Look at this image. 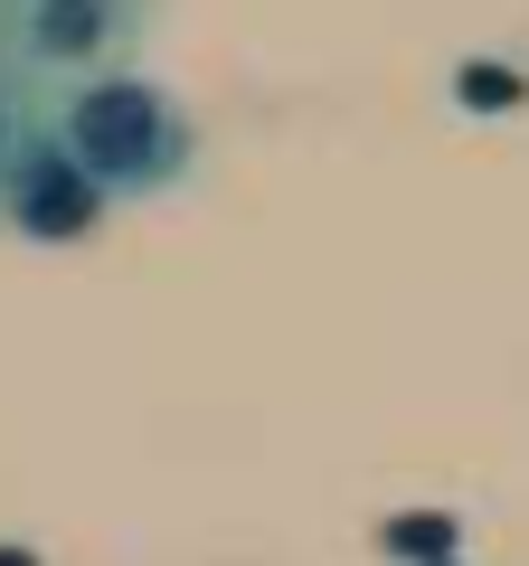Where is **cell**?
Here are the masks:
<instances>
[{"instance_id": "obj_3", "label": "cell", "mask_w": 529, "mask_h": 566, "mask_svg": "<svg viewBox=\"0 0 529 566\" xmlns=\"http://www.w3.org/2000/svg\"><path fill=\"white\" fill-rule=\"evenodd\" d=\"M104 218H114V199L85 180L76 151H66V142L48 133V114L29 104L20 142H10V161H0V227L29 237V245H85V237H104Z\"/></svg>"}, {"instance_id": "obj_2", "label": "cell", "mask_w": 529, "mask_h": 566, "mask_svg": "<svg viewBox=\"0 0 529 566\" xmlns=\"http://www.w3.org/2000/svg\"><path fill=\"white\" fill-rule=\"evenodd\" d=\"M162 0H0V57L29 85L95 76V66H133L152 39Z\"/></svg>"}, {"instance_id": "obj_4", "label": "cell", "mask_w": 529, "mask_h": 566, "mask_svg": "<svg viewBox=\"0 0 529 566\" xmlns=\"http://www.w3.org/2000/svg\"><path fill=\"white\" fill-rule=\"evenodd\" d=\"M29 104H39V85H29L20 66L0 57V161H10V142H20V123H29Z\"/></svg>"}, {"instance_id": "obj_1", "label": "cell", "mask_w": 529, "mask_h": 566, "mask_svg": "<svg viewBox=\"0 0 529 566\" xmlns=\"http://www.w3.org/2000/svg\"><path fill=\"white\" fill-rule=\"evenodd\" d=\"M39 114L114 208L170 199V189H189V170H199V123H189V104L170 95L152 66L58 76V85H39Z\"/></svg>"}, {"instance_id": "obj_5", "label": "cell", "mask_w": 529, "mask_h": 566, "mask_svg": "<svg viewBox=\"0 0 529 566\" xmlns=\"http://www.w3.org/2000/svg\"><path fill=\"white\" fill-rule=\"evenodd\" d=\"M0 566H39V547H20V538H0Z\"/></svg>"}]
</instances>
